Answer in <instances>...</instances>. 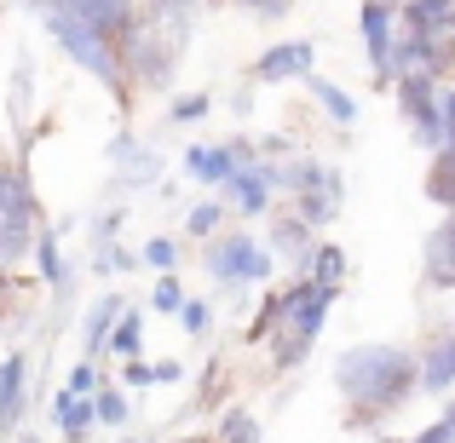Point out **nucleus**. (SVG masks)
I'll return each mask as SVG.
<instances>
[{
  "label": "nucleus",
  "instance_id": "obj_1",
  "mask_svg": "<svg viewBox=\"0 0 455 443\" xmlns=\"http://www.w3.org/2000/svg\"><path fill=\"white\" fill-rule=\"evenodd\" d=\"M334 386L357 415H380L415 392V357L398 345H352L334 357Z\"/></svg>",
  "mask_w": 455,
  "mask_h": 443
},
{
  "label": "nucleus",
  "instance_id": "obj_2",
  "mask_svg": "<svg viewBox=\"0 0 455 443\" xmlns=\"http://www.w3.org/2000/svg\"><path fill=\"white\" fill-rule=\"evenodd\" d=\"M185 12H133V23L116 41V58H122V75L145 81V87H162L167 75L179 69V52H185Z\"/></svg>",
  "mask_w": 455,
  "mask_h": 443
},
{
  "label": "nucleus",
  "instance_id": "obj_3",
  "mask_svg": "<svg viewBox=\"0 0 455 443\" xmlns=\"http://www.w3.org/2000/svg\"><path fill=\"white\" fill-rule=\"evenodd\" d=\"M277 185H289L294 196V213H300V219L311 225V231H317V225H329L334 213H340V196H346V178H340V167H329V162H294L289 173L277 178Z\"/></svg>",
  "mask_w": 455,
  "mask_h": 443
},
{
  "label": "nucleus",
  "instance_id": "obj_4",
  "mask_svg": "<svg viewBox=\"0 0 455 443\" xmlns=\"http://www.w3.org/2000/svg\"><path fill=\"white\" fill-rule=\"evenodd\" d=\"M35 242V196L23 167H0V271L18 265Z\"/></svg>",
  "mask_w": 455,
  "mask_h": 443
},
{
  "label": "nucleus",
  "instance_id": "obj_5",
  "mask_svg": "<svg viewBox=\"0 0 455 443\" xmlns=\"http://www.w3.org/2000/svg\"><path fill=\"white\" fill-rule=\"evenodd\" d=\"M208 271L220 282H266L271 277V248H259L254 236H225L208 248Z\"/></svg>",
  "mask_w": 455,
  "mask_h": 443
},
{
  "label": "nucleus",
  "instance_id": "obj_6",
  "mask_svg": "<svg viewBox=\"0 0 455 443\" xmlns=\"http://www.w3.org/2000/svg\"><path fill=\"white\" fill-rule=\"evenodd\" d=\"M35 12H64V18L87 23V29L110 35V41H122V29L133 23V0H35Z\"/></svg>",
  "mask_w": 455,
  "mask_h": 443
},
{
  "label": "nucleus",
  "instance_id": "obj_7",
  "mask_svg": "<svg viewBox=\"0 0 455 443\" xmlns=\"http://www.w3.org/2000/svg\"><path fill=\"white\" fill-rule=\"evenodd\" d=\"M357 23H363V46H369L375 75L392 81L387 75V58H392V35H398V12H392L387 0H363V6H357Z\"/></svg>",
  "mask_w": 455,
  "mask_h": 443
},
{
  "label": "nucleus",
  "instance_id": "obj_8",
  "mask_svg": "<svg viewBox=\"0 0 455 443\" xmlns=\"http://www.w3.org/2000/svg\"><path fill=\"white\" fill-rule=\"evenodd\" d=\"M311 64H317V46H311V41H283V46H266V52H259V64H254V81L277 87V81L311 75Z\"/></svg>",
  "mask_w": 455,
  "mask_h": 443
},
{
  "label": "nucleus",
  "instance_id": "obj_9",
  "mask_svg": "<svg viewBox=\"0 0 455 443\" xmlns=\"http://www.w3.org/2000/svg\"><path fill=\"white\" fill-rule=\"evenodd\" d=\"M225 190L236 196V208H243V213H266L271 208V190H277V173L266 167V155H248V162L225 178Z\"/></svg>",
  "mask_w": 455,
  "mask_h": 443
},
{
  "label": "nucleus",
  "instance_id": "obj_10",
  "mask_svg": "<svg viewBox=\"0 0 455 443\" xmlns=\"http://www.w3.org/2000/svg\"><path fill=\"white\" fill-rule=\"evenodd\" d=\"M248 155H254L248 145H190L185 150V173L202 178V185H225V178H231Z\"/></svg>",
  "mask_w": 455,
  "mask_h": 443
},
{
  "label": "nucleus",
  "instance_id": "obj_11",
  "mask_svg": "<svg viewBox=\"0 0 455 443\" xmlns=\"http://www.w3.org/2000/svg\"><path fill=\"white\" fill-rule=\"evenodd\" d=\"M427 289H455V208L427 236Z\"/></svg>",
  "mask_w": 455,
  "mask_h": 443
},
{
  "label": "nucleus",
  "instance_id": "obj_12",
  "mask_svg": "<svg viewBox=\"0 0 455 443\" xmlns=\"http://www.w3.org/2000/svg\"><path fill=\"white\" fill-rule=\"evenodd\" d=\"M23 375H29V357L23 352L0 357V432H12L23 415Z\"/></svg>",
  "mask_w": 455,
  "mask_h": 443
},
{
  "label": "nucleus",
  "instance_id": "obj_13",
  "mask_svg": "<svg viewBox=\"0 0 455 443\" xmlns=\"http://www.w3.org/2000/svg\"><path fill=\"white\" fill-rule=\"evenodd\" d=\"M110 167H116V178H127V185H150V178L162 173V155L145 150V145H133V138H116V145H110Z\"/></svg>",
  "mask_w": 455,
  "mask_h": 443
},
{
  "label": "nucleus",
  "instance_id": "obj_14",
  "mask_svg": "<svg viewBox=\"0 0 455 443\" xmlns=\"http://www.w3.org/2000/svg\"><path fill=\"white\" fill-rule=\"evenodd\" d=\"M415 386L421 392H450L455 386V334L433 340V352H427L421 368H415Z\"/></svg>",
  "mask_w": 455,
  "mask_h": 443
},
{
  "label": "nucleus",
  "instance_id": "obj_15",
  "mask_svg": "<svg viewBox=\"0 0 455 443\" xmlns=\"http://www.w3.org/2000/svg\"><path fill=\"white\" fill-rule=\"evenodd\" d=\"M403 29H415V35H450L455 29V0H403Z\"/></svg>",
  "mask_w": 455,
  "mask_h": 443
},
{
  "label": "nucleus",
  "instance_id": "obj_16",
  "mask_svg": "<svg viewBox=\"0 0 455 443\" xmlns=\"http://www.w3.org/2000/svg\"><path fill=\"white\" fill-rule=\"evenodd\" d=\"M271 242H277V254H283V259H294V265H306L311 248H317V242H311V225L300 219V213H289V219L271 225Z\"/></svg>",
  "mask_w": 455,
  "mask_h": 443
},
{
  "label": "nucleus",
  "instance_id": "obj_17",
  "mask_svg": "<svg viewBox=\"0 0 455 443\" xmlns=\"http://www.w3.org/2000/svg\"><path fill=\"white\" fill-rule=\"evenodd\" d=\"M104 345H110V352L122 357V363L145 352V334H139V311H127V305L116 311V322H110V334H104Z\"/></svg>",
  "mask_w": 455,
  "mask_h": 443
},
{
  "label": "nucleus",
  "instance_id": "obj_18",
  "mask_svg": "<svg viewBox=\"0 0 455 443\" xmlns=\"http://www.w3.org/2000/svg\"><path fill=\"white\" fill-rule=\"evenodd\" d=\"M306 87H311V99L323 104V115H329V122H340V127H352V122H357V104L346 99V92L334 87V81H323V75H306Z\"/></svg>",
  "mask_w": 455,
  "mask_h": 443
},
{
  "label": "nucleus",
  "instance_id": "obj_19",
  "mask_svg": "<svg viewBox=\"0 0 455 443\" xmlns=\"http://www.w3.org/2000/svg\"><path fill=\"white\" fill-rule=\"evenodd\" d=\"M58 426H64L69 443H81L92 426H99V421H92V398H76V392H64V398H58Z\"/></svg>",
  "mask_w": 455,
  "mask_h": 443
},
{
  "label": "nucleus",
  "instance_id": "obj_20",
  "mask_svg": "<svg viewBox=\"0 0 455 443\" xmlns=\"http://www.w3.org/2000/svg\"><path fill=\"white\" fill-rule=\"evenodd\" d=\"M116 311H122V294H104L99 305L87 311V363L104 352V334H110V322H116Z\"/></svg>",
  "mask_w": 455,
  "mask_h": 443
},
{
  "label": "nucleus",
  "instance_id": "obj_21",
  "mask_svg": "<svg viewBox=\"0 0 455 443\" xmlns=\"http://www.w3.org/2000/svg\"><path fill=\"white\" fill-rule=\"evenodd\" d=\"M306 271H311V282H329V289H340V277H346V254H340V248H311Z\"/></svg>",
  "mask_w": 455,
  "mask_h": 443
},
{
  "label": "nucleus",
  "instance_id": "obj_22",
  "mask_svg": "<svg viewBox=\"0 0 455 443\" xmlns=\"http://www.w3.org/2000/svg\"><path fill=\"white\" fill-rule=\"evenodd\" d=\"M29 248H35V265H41V277L58 289V282H64V259H58V231H41Z\"/></svg>",
  "mask_w": 455,
  "mask_h": 443
},
{
  "label": "nucleus",
  "instance_id": "obj_23",
  "mask_svg": "<svg viewBox=\"0 0 455 443\" xmlns=\"http://www.w3.org/2000/svg\"><path fill=\"white\" fill-rule=\"evenodd\" d=\"M29 58H18V69H12V122L18 127H29Z\"/></svg>",
  "mask_w": 455,
  "mask_h": 443
},
{
  "label": "nucleus",
  "instance_id": "obj_24",
  "mask_svg": "<svg viewBox=\"0 0 455 443\" xmlns=\"http://www.w3.org/2000/svg\"><path fill=\"white\" fill-rule=\"evenodd\" d=\"M92 421H99V426H122V421H127V398H122V392H99V403H92Z\"/></svg>",
  "mask_w": 455,
  "mask_h": 443
},
{
  "label": "nucleus",
  "instance_id": "obj_25",
  "mask_svg": "<svg viewBox=\"0 0 455 443\" xmlns=\"http://www.w3.org/2000/svg\"><path fill=\"white\" fill-rule=\"evenodd\" d=\"M145 265L173 271L179 265V242H173V236H150V242H145Z\"/></svg>",
  "mask_w": 455,
  "mask_h": 443
},
{
  "label": "nucleus",
  "instance_id": "obj_26",
  "mask_svg": "<svg viewBox=\"0 0 455 443\" xmlns=\"http://www.w3.org/2000/svg\"><path fill=\"white\" fill-rule=\"evenodd\" d=\"M220 432H225V443H259V421L236 409V415H225V426H220Z\"/></svg>",
  "mask_w": 455,
  "mask_h": 443
},
{
  "label": "nucleus",
  "instance_id": "obj_27",
  "mask_svg": "<svg viewBox=\"0 0 455 443\" xmlns=\"http://www.w3.org/2000/svg\"><path fill=\"white\" fill-rule=\"evenodd\" d=\"M202 115H208V92H190V99L167 104V122H202Z\"/></svg>",
  "mask_w": 455,
  "mask_h": 443
},
{
  "label": "nucleus",
  "instance_id": "obj_28",
  "mask_svg": "<svg viewBox=\"0 0 455 443\" xmlns=\"http://www.w3.org/2000/svg\"><path fill=\"white\" fill-rule=\"evenodd\" d=\"M150 305H156V311H167V317H173V311L185 305V289H179V277H162V282H156Z\"/></svg>",
  "mask_w": 455,
  "mask_h": 443
},
{
  "label": "nucleus",
  "instance_id": "obj_29",
  "mask_svg": "<svg viewBox=\"0 0 455 443\" xmlns=\"http://www.w3.org/2000/svg\"><path fill=\"white\" fill-rule=\"evenodd\" d=\"M69 392H76V398H92V392H99V368H92L87 357L69 368Z\"/></svg>",
  "mask_w": 455,
  "mask_h": 443
},
{
  "label": "nucleus",
  "instance_id": "obj_30",
  "mask_svg": "<svg viewBox=\"0 0 455 443\" xmlns=\"http://www.w3.org/2000/svg\"><path fill=\"white\" fill-rule=\"evenodd\" d=\"M190 231H196V236H213V231H220V202H208V208L190 213Z\"/></svg>",
  "mask_w": 455,
  "mask_h": 443
},
{
  "label": "nucleus",
  "instance_id": "obj_31",
  "mask_svg": "<svg viewBox=\"0 0 455 443\" xmlns=\"http://www.w3.org/2000/svg\"><path fill=\"white\" fill-rule=\"evenodd\" d=\"M179 317H185V328H190V334H208V305L185 299V305H179Z\"/></svg>",
  "mask_w": 455,
  "mask_h": 443
},
{
  "label": "nucleus",
  "instance_id": "obj_32",
  "mask_svg": "<svg viewBox=\"0 0 455 443\" xmlns=\"http://www.w3.org/2000/svg\"><path fill=\"white\" fill-rule=\"evenodd\" d=\"M243 12H259V18H289V0H236Z\"/></svg>",
  "mask_w": 455,
  "mask_h": 443
},
{
  "label": "nucleus",
  "instance_id": "obj_33",
  "mask_svg": "<svg viewBox=\"0 0 455 443\" xmlns=\"http://www.w3.org/2000/svg\"><path fill=\"white\" fill-rule=\"evenodd\" d=\"M127 386H150V363H139V357H127Z\"/></svg>",
  "mask_w": 455,
  "mask_h": 443
},
{
  "label": "nucleus",
  "instance_id": "obj_34",
  "mask_svg": "<svg viewBox=\"0 0 455 443\" xmlns=\"http://www.w3.org/2000/svg\"><path fill=\"white\" fill-rule=\"evenodd\" d=\"M173 380H179V363H156L150 368V386H173Z\"/></svg>",
  "mask_w": 455,
  "mask_h": 443
},
{
  "label": "nucleus",
  "instance_id": "obj_35",
  "mask_svg": "<svg viewBox=\"0 0 455 443\" xmlns=\"http://www.w3.org/2000/svg\"><path fill=\"white\" fill-rule=\"evenodd\" d=\"M150 6H162V12H185V18H190V12H196L202 0H150Z\"/></svg>",
  "mask_w": 455,
  "mask_h": 443
},
{
  "label": "nucleus",
  "instance_id": "obj_36",
  "mask_svg": "<svg viewBox=\"0 0 455 443\" xmlns=\"http://www.w3.org/2000/svg\"><path fill=\"white\" fill-rule=\"evenodd\" d=\"M410 443H450V432H444V421H433L421 438H410Z\"/></svg>",
  "mask_w": 455,
  "mask_h": 443
},
{
  "label": "nucleus",
  "instance_id": "obj_37",
  "mask_svg": "<svg viewBox=\"0 0 455 443\" xmlns=\"http://www.w3.org/2000/svg\"><path fill=\"white\" fill-rule=\"evenodd\" d=\"M444 432H450V443H455V403H450V415H444Z\"/></svg>",
  "mask_w": 455,
  "mask_h": 443
},
{
  "label": "nucleus",
  "instance_id": "obj_38",
  "mask_svg": "<svg viewBox=\"0 0 455 443\" xmlns=\"http://www.w3.org/2000/svg\"><path fill=\"white\" fill-rule=\"evenodd\" d=\"M18 443H35V438H18Z\"/></svg>",
  "mask_w": 455,
  "mask_h": 443
}]
</instances>
